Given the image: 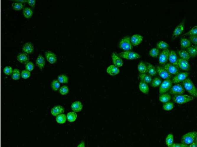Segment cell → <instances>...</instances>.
Listing matches in <instances>:
<instances>
[{
	"instance_id": "6da1fadb",
	"label": "cell",
	"mask_w": 197,
	"mask_h": 147,
	"mask_svg": "<svg viewBox=\"0 0 197 147\" xmlns=\"http://www.w3.org/2000/svg\"><path fill=\"white\" fill-rule=\"evenodd\" d=\"M182 85L190 95L194 97H197V89L190 79L188 78L183 82Z\"/></svg>"
},
{
	"instance_id": "7bdbcfd3",
	"label": "cell",
	"mask_w": 197,
	"mask_h": 147,
	"mask_svg": "<svg viewBox=\"0 0 197 147\" xmlns=\"http://www.w3.org/2000/svg\"><path fill=\"white\" fill-rule=\"evenodd\" d=\"M60 87V82L58 80H54L51 83L52 88L54 90V91H57L58 90L59 88Z\"/></svg>"
},
{
	"instance_id": "f5cc1de1",
	"label": "cell",
	"mask_w": 197,
	"mask_h": 147,
	"mask_svg": "<svg viewBox=\"0 0 197 147\" xmlns=\"http://www.w3.org/2000/svg\"><path fill=\"white\" fill-rule=\"evenodd\" d=\"M188 147H197V145L196 141L192 143V144H189L188 146Z\"/></svg>"
},
{
	"instance_id": "816d5d0a",
	"label": "cell",
	"mask_w": 197,
	"mask_h": 147,
	"mask_svg": "<svg viewBox=\"0 0 197 147\" xmlns=\"http://www.w3.org/2000/svg\"><path fill=\"white\" fill-rule=\"evenodd\" d=\"M36 1L35 0H33V1H27L28 4L31 7H35V4H36Z\"/></svg>"
},
{
	"instance_id": "4fadbf2b",
	"label": "cell",
	"mask_w": 197,
	"mask_h": 147,
	"mask_svg": "<svg viewBox=\"0 0 197 147\" xmlns=\"http://www.w3.org/2000/svg\"><path fill=\"white\" fill-rule=\"evenodd\" d=\"M178 66L179 68L183 71H188L190 68V65L188 61L180 58L178 59Z\"/></svg>"
},
{
	"instance_id": "4dcf8cb0",
	"label": "cell",
	"mask_w": 197,
	"mask_h": 147,
	"mask_svg": "<svg viewBox=\"0 0 197 147\" xmlns=\"http://www.w3.org/2000/svg\"><path fill=\"white\" fill-rule=\"evenodd\" d=\"M148 72L150 75L155 76L157 73V69L152 64L147 63Z\"/></svg>"
},
{
	"instance_id": "74e56055",
	"label": "cell",
	"mask_w": 197,
	"mask_h": 147,
	"mask_svg": "<svg viewBox=\"0 0 197 147\" xmlns=\"http://www.w3.org/2000/svg\"><path fill=\"white\" fill-rule=\"evenodd\" d=\"M175 107L173 103L171 102H168L166 103H165L162 106L163 109L166 111H170L173 109Z\"/></svg>"
},
{
	"instance_id": "2e32d148",
	"label": "cell",
	"mask_w": 197,
	"mask_h": 147,
	"mask_svg": "<svg viewBox=\"0 0 197 147\" xmlns=\"http://www.w3.org/2000/svg\"><path fill=\"white\" fill-rule=\"evenodd\" d=\"M112 62H113V65L115 66L118 67H121L123 66V62L122 59H121L115 53H113L112 54Z\"/></svg>"
},
{
	"instance_id": "e575fe53",
	"label": "cell",
	"mask_w": 197,
	"mask_h": 147,
	"mask_svg": "<svg viewBox=\"0 0 197 147\" xmlns=\"http://www.w3.org/2000/svg\"><path fill=\"white\" fill-rule=\"evenodd\" d=\"M67 116L64 114H60L57 116L56 120L57 122L59 124H64L66 122Z\"/></svg>"
},
{
	"instance_id": "30bf717a",
	"label": "cell",
	"mask_w": 197,
	"mask_h": 147,
	"mask_svg": "<svg viewBox=\"0 0 197 147\" xmlns=\"http://www.w3.org/2000/svg\"><path fill=\"white\" fill-rule=\"evenodd\" d=\"M170 51L168 49L162 50L159 56V63L163 65L166 64L169 60Z\"/></svg>"
},
{
	"instance_id": "8992f818",
	"label": "cell",
	"mask_w": 197,
	"mask_h": 147,
	"mask_svg": "<svg viewBox=\"0 0 197 147\" xmlns=\"http://www.w3.org/2000/svg\"><path fill=\"white\" fill-rule=\"evenodd\" d=\"M173 82L170 79L166 80H164L162 83L159 89V93L161 95L165 93H166L167 92L170 90L172 87Z\"/></svg>"
},
{
	"instance_id": "4316f807",
	"label": "cell",
	"mask_w": 197,
	"mask_h": 147,
	"mask_svg": "<svg viewBox=\"0 0 197 147\" xmlns=\"http://www.w3.org/2000/svg\"><path fill=\"white\" fill-rule=\"evenodd\" d=\"M180 44L181 48L187 49L191 46V42L189 39L185 38H183L180 39Z\"/></svg>"
},
{
	"instance_id": "d6986e66",
	"label": "cell",
	"mask_w": 197,
	"mask_h": 147,
	"mask_svg": "<svg viewBox=\"0 0 197 147\" xmlns=\"http://www.w3.org/2000/svg\"><path fill=\"white\" fill-rule=\"evenodd\" d=\"M65 109L60 105L54 106L51 110V114L54 116H57L64 112Z\"/></svg>"
},
{
	"instance_id": "836d02e7",
	"label": "cell",
	"mask_w": 197,
	"mask_h": 147,
	"mask_svg": "<svg viewBox=\"0 0 197 147\" xmlns=\"http://www.w3.org/2000/svg\"><path fill=\"white\" fill-rule=\"evenodd\" d=\"M166 145L168 147H170L174 143V136L173 134H169L167 136L166 139Z\"/></svg>"
},
{
	"instance_id": "83f0119b",
	"label": "cell",
	"mask_w": 197,
	"mask_h": 147,
	"mask_svg": "<svg viewBox=\"0 0 197 147\" xmlns=\"http://www.w3.org/2000/svg\"><path fill=\"white\" fill-rule=\"evenodd\" d=\"M171 99V97L170 94L169 93H165L160 95L159 97V100L160 102L162 103H166L170 102Z\"/></svg>"
},
{
	"instance_id": "f35d334b",
	"label": "cell",
	"mask_w": 197,
	"mask_h": 147,
	"mask_svg": "<svg viewBox=\"0 0 197 147\" xmlns=\"http://www.w3.org/2000/svg\"><path fill=\"white\" fill-rule=\"evenodd\" d=\"M11 77L14 80H18L20 78V71L18 69H16L13 70Z\"/></svg>"
},
{
	"instance_id": "5b68a950",
	"label": "cell",
	"mask_w": 197,
	"mask_h": 147,
	"mask_svg": "<svg viewBox=\"0 0 197 147\" xmlns=\"http://www.w3.org/2000/svg\"><path fill=\"white\" fill-rule=\"evenodd\" d=\"M119 55L122 58L128 60H136L141 57L139 54L131 51H123L120 53Z\"/></svg>"
},
{
	"instance_id": "f546056e",
	"label": "cell",
	"mask_w": 197,
	"mask_h": 147,
	"mask_svg": "<svg viewBox=\"0 0 197 147\" xmlns=\"http://www.w3.org/2000/svg\"><path fill=\"white\" fill-rule=\"evenodd\" d=\"M187 51L190 55L191 57L195 58L197 56V46H190L187 49Z\"/></svg>"
},
{
	"instance_id": "f6af8a7d",
	"label": "cell",
	"mask_w": 197,
	"mask_h": 147,
	"mask_svg": "<svg viewBox=\"0 0 197 147\" xmlns=\"http://www.w3.org/2000/svg\"><path fill=\"white\" fill-rule=\"evenodd\" d=\"M31 74L30 71L27 70H24L21 72V75L22 78L27 79L31 76Z\"/></svg>"
},
{
	"instance_id": "60d3db41",
	"label": "cell",
	"mask_w": 197,
	"mask_h": 147,
	"mask_svg": "<svg viewBox=\"0 0 197 147\" xmlns=\"http://www.w3.org/2000/svg\"><path fill=\"white\" fill-rule=\"evenodd\" d=\"M197 35V26H194L188 32L183 35V36H193Z\"/></svg>"
},
{
	"instance_id": "c3c4849f",
	"label": "cell",
	"mask_w": 197,
	"mask_h": 147,
	"mask_svg": "<svg viewBox=\"0 0 197 147\" xmlns=\"http://www.w3.org/2000/svg\"><path fill=\"white\" fill-rule=\"evenodd\" d=\"M26 68L27 71L30 72L32 71L34 68L33 63L32 62H27L26 65Z\"/></svg>"
},
{
	"instance_id": "d4e9b609",
	"label": "cell",
	"mask_w": 197,
	"mask_h": 147,
	"mask_svg": "<svg viewBox=\"0 0 197 147\" xmlns=\"http://www.w3.org/2000/svg\"><path fill=\"white\" fill-rule=\"evenodd\" d=\"M36 63L40 70L44 68L45 65V60L43 56L39 55L36 59Z\"/></svg>"
},
{
	"instance_id": "7402d4cb",
	"label": "cell",
	"mask_w": 197,
	"mask_h": 147,
	"mask_svg": "<svg viewBox=\"0 0 197 147\" xmlns=\"http://www.w3.org/2000/svg\"><path fill=\"white\" fill-rule=\"evenodd\" d=\"M139 89L140 91L143 93L146 94H149L150 88H149L147 84L146 83V82L142 81L140 82L139 84Z\"/></svg>"
},
{
	"instance_id": "ab89813d",
	"label": "cell",
	"mask_w": 197,
	"mask_h": 147,
	"mask_svg": "<svg viewBox=\"0 0 197 147\" xmlns=\"http://www.w3.org/2000/svg\"><path fill=\"white\" fill-rule=\"evenodd\" d=\"M157 46L158 48L166 50L169 47V45L165 41H160L157 43Z\"/></svg>"
},
{
	"instance_id": "7dc6e473",
	"label": "cell",
	"mask_w": 197,
	"mask_h": 147,
	"mask_svg": "<svg viewBox=\"0 0 197 147\" xmlns=\"http://www.w3.org/2000/svg\"><path fill=\"white\" fill-rule=\"evenodd\" d=\"M13 70L12 67L10 66H7L4 69V72L5 75H9L12 74Z\"/></svg>"
},
{
	"instance_id": "b9f144b4",
	"label": "cell",
	"mask_w": 197,
	"mask_h": 147,
	"mask_svg": "<svg viewBox=\"0 0 197 147\" xmlns=\"http://www.w3.org/2000/svg\"><path fill=\"white\" fill-rule=\"evenodd\" d=\"M159 52H160V51H159L158 49L152 48L150 50L149 54H150V56H152V57L156 58L158 56Z\"/></svg>"
},
{
	"instance_id": "d6a6232c",
	"label": "cell",
	"mask_w": 197,
	"mask_h": 147,
	"mask_svg": "<svg viewBox=\"0 0 197 147\" xmlns=\"http://www.w3.org/2000/svg\"><path fill=\"white\" fill-rule=\"evenodd\" d=\"M77 115L75 112H70L68 113L67 115V119L68 121L70 122H73L76 120Z\"/></svg>"
},
{
	"instance_id": "9a60e30c",
	"label": "cell",
	"mask_w": 197,
	"mask_h": 147,
	"mask_svg": "<svg viewBox=\"0 0 197 147\" xmlns=\"http://www.w3.org/2000/svg\"><path fill=\"white\" fill-rule=\"evenodd\" d=\"M143 40V36L139 34L134 35L131 37V43L133 46H137L140 44Z\"/></svg>"
},
{
	"instance_id": "d590c367",
	"label": "cell",
	"mask_w": 197,
	"mask_h": 147,
	"mask_svg": "<svg viewBox=\"0 0 197 147\" xmlns=\"http://www.w3.org/2000/svg\"><path fill=\"white\" fill-rule=\"evenodd\" d=\"M24 7V5L21 2L15 1L12 4V8L15 11H20Z\"/></svg>"
},
{
	"instance_id": "603a6c76",
	"label": "cell",
	"mask_w": 197,
	"mask_h": 147,
	"mask_svg": "<svg viewBox=\"0 0 197 147\" xmlns=\"http://www.w3.org/2000/svg\"><path fill=\"white\" fill-rule=\"evenodd\" d=\"M139 77L141 81L144 82L147 84L150 83L152 80L151 76L146 74H139Z\"/></svg>"
},
{
	"instance_id": "5bb4252c",
	"label": "cell",
	"mask_w": 197,
	"mask_h": 147,
	"mask_svg": "<svg viewBox=\"0 0 197 147\" xmlns=\"http://www.w3.org/2000/svg\"><path fill=\"white\" fill-rule=\"evenodd\" d=\"M178 58L177 55L175 51L171 50L170 51V55H169V60L170 61V63L174 65L178 68Z\"/></svg>"
},
{
	"instance_id": "7c38bea8",
	"label": "cell",
	"mask_w": 197,
	"mask_h": 147,
	"mask_svg": "<svg viewBox=\"0 0 197 147\" xmlns=\"http://www.w3.org/2000/svg\"><path fill=\"white\" fill-rule=\"evenodd\" d=\"M163 67L171 75H176L179 73L178 68L171 63L165 64Z\"/></svg>"
},
{
	"instance_id": "9c48e42d",
	"label": "cell",
	"mask_w": 197,
	"mask_h": 147,
	"mask_svg": "<svg viewBox=\"0 0 197 147\" xmlns=\"http://www.w3.org/2000/svg\"><path fill=\"white\" fill-rule=\"evenodd\" d=\"M185 21L183 20L175 28L173 32L172 39H174L182 34L185 27Z\"/></svg>"
},
{
	"instance_id": "52a82bcc",
	"label": "cell",
	"mask_w": 197,
	"mask_h": 147,
	"mask_svg": "<svg viewBox=\"0 0 197 147\" xmlns=\"http://www.w3.org/2000/svg\"><path fill=\"white\" fill-rule=\"evenodd\" d=\"M189 75V73L186 72H179L177 75L173 77L171 80L173 83L175 84H179V83L183 82L184 80L188 78Z\"/></svg>"
},
{
	"instance_id": "1f68e13d",
	"label": "cell",
	"mask_w": 197,
	"mask_h": 147,
	"mask_svg": "<svg viewBox=\"0 0 197 147\" xmlns=\"http://www.w3.org/2000/svg\"><path fill=\"white\" fill-rule=\"evenodd\" d=\"M23 14L25 18H29L32 17L33 12L31 8L26 7L23 10Z\"/></svg>"
},
{
	"instance_id": "681fc988",
	"label": "cell",
	"mask_w": 197,
	"mask_h": 147,
	"mask_svg": "<svg viewBox=\"0 0 197 147\" xmlns=\"http://www.w3.org/2000/svg\"><path fill=\"white\" fill-rule=\"evenodd\" d=\"M189 39L191 43L197 46V35L190 36Z\"/></svg>"
},
{
	"instance_id": "db71d44e",
	"label": "cell",
	"mask_w": 197,
	"mask_h": 147,
	"mask_svg": "<svg viewBox=\"0 0 197 147\" xmlns=\"http://www.w3.org/2000/svg\"><path fill=\"white\" fill-rule=\"evenodd\" d=\"M77 147H85V143L84 141L81 142Z\"/></svg>"
},
{
	"instance_id": "e0dca14e",
	"label": "cell",
	"mask_w": 197,
	"mask_h": 147,
	"mask_svg": "<svg viewBox=\"0 0 197 147\" xmlns=\"http://www.w3.org/2000/svg\"><path fill=\"white\" fill-rule=\"evenodd\" d=\"M45 55L47 60L50 63L53 64L56 62V56L54 53L50 51H47L45 52Z\"/></svg>"
},
{
	"instance_id": "277c9868",
	"label": "cell",
	"mask_w": 197,
	"mask_h": 147,
	"mask_svg": "<svg viewBox=\"0 0 197 147\" xmlns=\"http://www.w3.org/2000/svg\"><path fill=\"white\" fill-rule=\"evenodd\" d=\"M133 46L131 43V37L129 36L124 37L121 39L119 44V47L124 51H131Z\"/></svg>"
},
{
	"instance_id": "3957f363",
	"label": "cell",
	"mask_w": 197,
	"mask_h": 147,
	"mask_svg": "<svg viewBox=\"0 0 197 147\" xmlns=\"http://www.w3.org/2000/svg\"><path fill=\"white\" fill-rule=\"evenodd\" d=\"M194 97L190 95H175L173 98V100L174 102L179 104H186L192 101Z\"/></svg>"
},
{
	"instance_id": "ffe728a7",
	"label": "cell",
	"mask_w": 197,
	"mask_h": 147,
	"mask_svg": "<svg viewBox=\"0 0 197 147\" xmlns=\"http://www.w3.org/2000/svg\"><path fill=\"white\" fill-rule=\"evenodd\" d=\"M71 109L75 112H79L81 111L83 108V105L79 101H75L73 102L71 105Z\"/></svg>"
},
{
	"instance_id": "cb8c5ba5",
	"label": "cell",
	"mask_w": 197,
	"mask_h": 147,
	"mask_svg": "<svg viewBox=\"0 0 197 147\" xmlns=\"http://www.w3.org/2000/svg\"><path fill=\"white\" fill-rule=\"evenodd\" d=\"M178 55L180 56V58L183 60L188 61L191 58V56L187 50H181L178 51Z\"/></svg>"
},
{
	"instance_id": "ba28073f",
	"label": "cell",
	"mask_w": 197,
	"mask_h": 147,
	"mask_svg": "<svg viewBox=\"0 0 197 147\" xmlns=\"http://www.w3.org/2000/svg\"><path fill=\"white\" fill-rule=\"evenodd\" d=\"M185 92L183 86L181 84H177L172 87L169 93L172 95H178L183 94Z\"/></svg>"
},
{
	"instance_id": "11a10c76",
	"label": "cell",
	"mask_w": 197,
	"mask_h": 147,
	"mask_svg": "<svg viewBox=\"0 0 197 147\" xmlns=\"http://www.w3.org/2000/svg\"><path fill=\"white\" fill-rule=\"evenodd\" d=\"M196 142L197 145V136L196 138Z\"/></svg>"
},
{
	"instance_id": "8fae6325",
	"label": "cell",
	"mask_w": 197,
	"mask_h": 147,
	"mask_svg": "<svg viewBox=\"0 0 197 147\" xmlns=\"http://www.w3.org/2000/svg\"><path fill=\"white\" fill-rule=\"evenodd\" d=\"M157 73L164 80H169L171 77V75L163 67L157 66L156 67Z\"/></svg>"
},
{
	"instance_id": "44dd1931",
	"label": "cell",
	"mask_w": 197,
	"mask_h": 147,
	"mask_svg": "<svg viewBox=\"0 0 197 147\" xmlns=\"http://www.w3.org/2000/svg\"><path fill=\"white\" fill-rule=\"evenodd\" d=\"M34 50L33 45L31 43H26L24 45L22 48V50L26 54H31L32 53Z\"/></svg>"
},
{
	"instance_id": "bcb514c9",
	"label": "cell",
	"mask_w": 197,
	"mask_h": 147,
	"mask_svg": "<svg viewBox=\"0 0 197 147\" xmlns=\"http://www.w3.org/2000/svg\"><path fill=\"white\" fill-rule=\"evenodd\" d=\"M69 88L67 86H63L60 88L59 90V92L62 95H65L69 93Z\"/></svg>"
},
{
	"instance_id": "8d00e7d4",
	"label": "cell",
	"mask_w": 197,
	"mask_h": 147,
	"mask_svg": "<svg viewBox=\"0 0 197 147\" xmlns=\"http://www.w3.org/2000/svg\"><path fill=\"white\" fill-rule=\"evenodd\" d=\"M162 83L161 79L159 77H155L151 82V86L153 87H157L160 86Z\"/></svg>"
},
{
	"instance_id": "ee69618b",
	"label": "cell",
	"mask_w": 197,
	"mask_h": 147,
	"mask_svg": "<svg viewBox=\"0 0 197 147\" xmlns=\"http://www.w3.org/2000/svg\"><path fill=\"white\" fill-rule=\"evenodd\" d=\"M58 80L61 83H67L68 82V79L67 76L64 75H60L58 77Z\"/></svg>"
},
{
	"instance_id": "f1b7e54d",
	"label": "cell",
	"mask_w": 197,
	"mask_h": 147,
	"mask_svg": "<svg viewBox=\"0 0 197 147\" xmlns=\"http://www.w3.org/2000/svg\"><path fill=\"white\" fill-rule=\"evenodd\" d=\"M137 68L140 73L146 74L148 72L147 65L142 61L139 63Z\"/></svg>"
},
{
	"instance_id": "f907efd6",
	"label": "cell",
	"mask_w": 197,
	"mask_h": 147,
	"mask_svg": "<svg viewBox=\"0 0 197 147\" xmlns=\"http://www.w3.org/2000/svg\"><path fill=\"white\" fill-rule=\"evenodd\" d=\"M188 145L183 144V143H174L170 147H188Z\"/></svg>"
},
{
	"instance_id": "484cf974",
	"label": "cell",
	"mask_w": 197,
	"mask_h": 147,
	"mask_svg": "<svg viewBox=\"0 0 197 147\" xmlns=\"http://www.w3.org/2000/svg\"><path fill=\"white\" fill-rule=\"evenodd\" d=\"M17 60L20 62L26 63L28 62L29 57L26 53H20L17 55Z\"/></svg>"
},
{
	"instance_id": "ac0fdd59",
	"label": "cell",
	"mask_w": 197,
	"mask_h": 147,
	"mask_svg": "<svg viewBox=\"0 0 197 147\" xmlns=\"http://www.w3.org/2000/svg\"><path fill=\"white\" fill-rule=\"evenodd\" d=\"M107 72L111 76H116L120 72L119 69L114 65H111L108 66L106 70Z\"/></svg>"
},
{
	"instance_id": "7a4b0ae2",
	"label": "cell",
	"mask_w": 197,
	"mask_h": 147,
	"mask_svg": "<svg viewBox=\"0 0 197 147\" xmlns=\"http://www.w3.org/2000/svg\"><path fill=\"white\" fill-rule=\"evenodd\" d=\"M197 136L196 131L189 132L182 137L181 142L188 145L192 144L196 141Z\"/></svg>"
}]
</instances>
